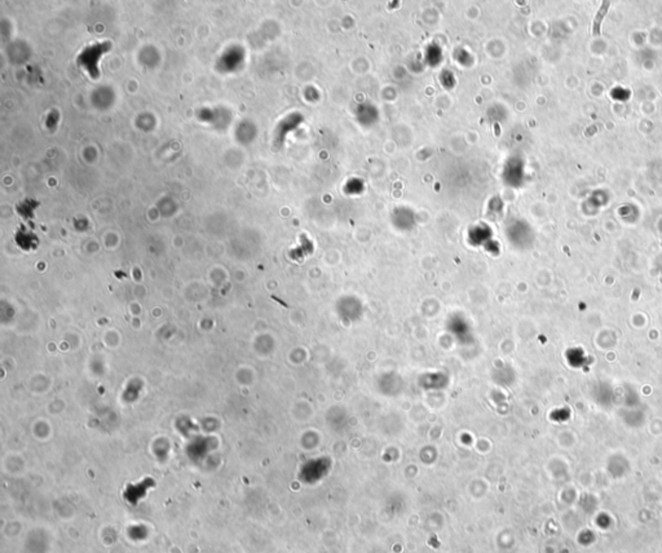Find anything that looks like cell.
Here are the masks:
<instances>
[{"instance_id":"cell-1","label":"cell","mask_w":662,"mask_h":553,"mask_svg":"<svg viewBox=\"0 0 662 553\" xmlns=\"http://www.w3.org/2000/svg\"><path fill=\"white\" fill-rule=\"evenodd\" d=\"M609 6H610V3L609 1H603L602 5H600L599 10L596 12V16L594 18V23H592V35L594 36H598V35H602V22H603L604 17H606V12H608Z\"/></svg>"}]
</instances>
